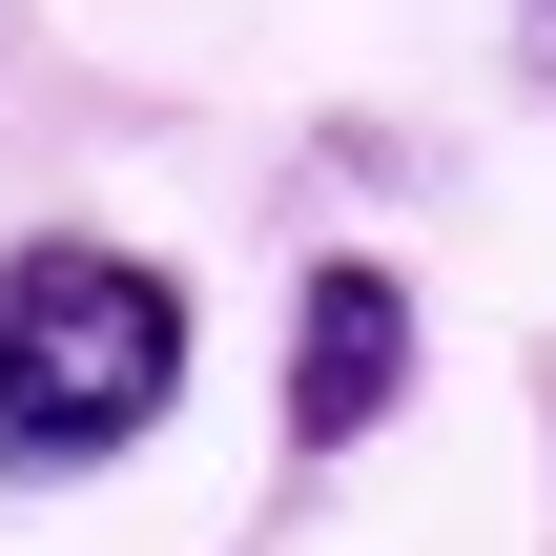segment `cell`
I'll return each mask as SVG.
<instances>
[{"mask_svg":"<svg viewBox=\"0 0 556 556\" xmlns=\"http://www.w3.org/2000/svg\"><path fill=\"white\" fill-rule=\"evenodd\" d=\"M186 268L165 248H103V227H21L0 248V475L62 495V475H124L165 413H186Z\"/></svg>","mask_w":556,"mask_h":556,"instance_id":"cell-1","label":"cell"},{"mask_svg":"<svg viewBox=\"0 0 556 556\" xmlns=\"http://www.w3.org/2000/svg\"><path fill=\"white\" fill-rule=\"evenodd\" d=\"M392 413H413V268L330 248L289 289V454H371Z\"/></svg>","mask_w":556,"mask_h":556,"instance_id":"cell-2","label":"cell"},{"mask_svg":"<svg viewBox=\"0 0 556 556\" xmlns=\"http://www.w3.org/2000/svg\"><path fill=\"white\" fill-rule=\"evenodd\" d=\"M516 62H536V83H556V0H516Z\"/></svg>","mask_w":556,"mask_h":556,"instance_id":"cell-3","label":"cell"}]
</instances>
